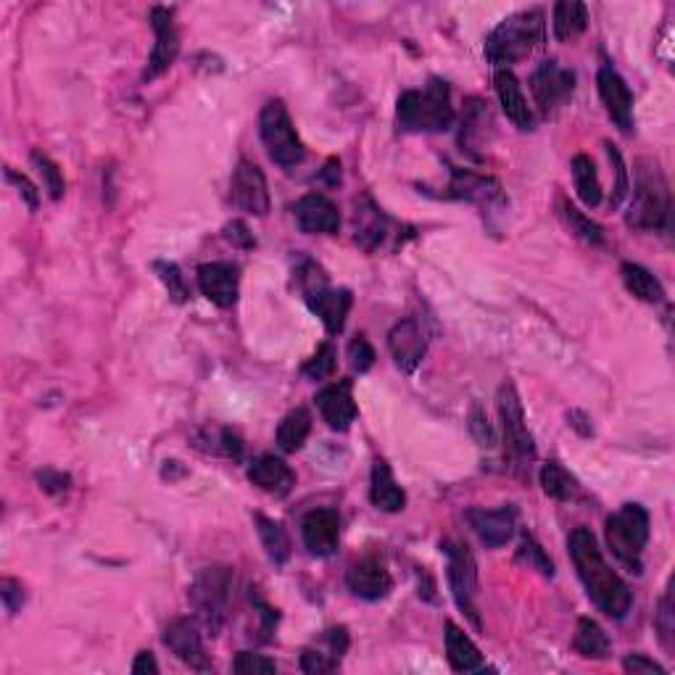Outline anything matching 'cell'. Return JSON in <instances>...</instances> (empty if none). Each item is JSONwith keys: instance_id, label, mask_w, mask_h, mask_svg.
Returning a JSON list of instances; mask_svg holds the SVG:
<instances>
[{"instance_id": "obj_19", "label": "cell", "mask_w": 675, "mask_h": 675, "mask_svg": "<svg viewBox=\"0 0 675 675\" xmlns=\"http://www.w3.org/2000/svg\"><path fill=\"white\" fill-rule=\"evenodd\" d=\"M467 523L478 533V538L491 549H499L512 538L517 525V507L515 504H504L499 509H480L472 507L467 512Z\"/></svg>"}, {"instance_id": "obj_38", "label": "cell", "mask_w": 675, "mask_h": 675, "mask_svg": "<svg viewBox=\"0 0 675 675\" xmlns=\"http://www.w3.org/2000/svg\"><path fill=\"white\" fill-rule=\"evenodd\" d=\"M153 269H156V275L167 288L169 298L175 301V304H185L190 296L188 283H185V277H182L180 267L175 262H153Z\"/></svg>"}, {"instance_id": "obj_18", "label": "cell", "mask_w": 675, "mask_h": 675, "mask_svg": "<svg viewBox=\"0 0 675 675\" xmlns=\"http://www.w3.org/2000/svg\"><path fill=\"white\" fill-rule=\"evenodd\" d=\"M296 222L306 235H335L341 230V211L322 193H309L293 206Z\"/></svg>"}, {"instance_id": "obj_15", "label": "cell", "mask_w": 675, "mask_h": 675, "mask_svg": "<svg viewBox=\"0 0 675 675\" xmlns=\"http://www.w3.org/2000/svg\"><path fill=\"white\" fill-rule=\"evenodd\" d=\"M198 288L219 309H230L238 301L240 269L233 262H211L198 267Z\"/></svg>"}, {"instance_id": "obj_24", "label": "cell", "mask_w": 675, "mask_h": 675, "mask_svg": "<svg viewBox=\"0 0 675 675\" xmlns=\"http://www.w3.org/2000/svg\"><path fill=\"white\" fill-rule=\"evenodd\" d=\"M449 196L465 198V201H472V204L480 206L501 204V201H504V196H501V185L494 177L478 175V172H470V169L459 167H451Z\"/></svg>"}, {"instance_id": "obj_37", "label": "cell", "mask_w": 675, "mask_h": 675, "mask_svg": "<svg viewBox=\"0 0 675 675\" xmlns=\"http://www.w3.org/2000/svg\"><path fill=\"white\" fill-rule=\"evenodd\" d=\"M559 214H562L565 225L570 227V233H573L575 238H581L583 243H588V246H602L604 243L602 225H596L594 219L586 217L583 211L575 209L570 201H559Z\"/></svg>"}, {"instance_id": "obj_32", "label": "cell", "mask_w": 675, "mask_h": 675, "mask_svg": "<svg viewBox=\"0 0 675 675\" xmlns=\"http://www.w3.org/2000/svg\"><path fill=\"white\" fill-rule=\"evenodd\" d=\"M570 169H573L578 198H581L588 209H596V206L602 204V182H599V175H596V164L591 161V156L578 153L573 164H570Z\"/></svg>"}, {"instance_id": "obj_40", "label": "cell", "mask_w": 675, "mask_h": 675, "mask_svg": "<svg viewBox=\"0 0 675 675\" xmlns=\"http://www.w3.org/2000/svg\"><path fill=\"white\" fill-rule=\"evenodd\" d=\"M333 372H335V351L330 343H325V346L304 364V375L312 380H322L330 378Z\"/></svg>"}, {"instance_id": "obj_52", "label": "cell", "mask_w": 675, "mask_h": 675, "mask_svg": "<svg viewBox=\"0 0 675 675\" xmlns=\"http://www.w3.org/2000/svg\"><path fill=\"white\" fill-rule=\"evenodd\" d=\"M657 628H660L662 641L670 646V636H673V588L665 591L660 602V612H657Z\"/></svg>"}, {"instance_id": "obj_12", "label": "cell", "mask_w": 675, "mask_h": 675, "mask_svg": "<svg viewBox=\"0 0 675 675\" xmlns=\"http://www.w3.org/2000/svg\"><path fill=\"white\" fill-rule=\"evenodd\" d=\"M230 201L254 217H267L272 201H269V185L262 169L251 161H240L230 180Z\"/></svg>"}, {"instance_id": "obj_34", "label": "cell", "mask_w": 675, "mask_h": 675, "mask_svg": "<svg viewBox=\"0 0 675 675\" xmlns=\"http://www.w3.org/2000/svg\"><path fill=\"white\" fill-rule=\"evenodd\" d=\"M385 235H388V219L378 206H367V209H356V243L364 251H375L383 246Z\"/></svg>"}, {"instance_id": "obj_6", "label": "cell", "mask_w": 675, "mask_h": 675, "mask_svg": "<svg viewBox=\"0 0 675 675\" xmlns=\"http://www.w3.org/2000/svg\"><path fill=\"white\" fill-rule=\"evenodd\" d=\"M607 544L612 554L623 562L631 573L639 575L644 562V549L649 544V512L641 504H623L615 515L607 517L604 525Z\"/></svg>"}, {"instance_id": "obj_53", "label": "cell", "mask_w": 675, "mask_h": 675, "mask_svg": "<svg viewBox=\"0 0 675 675\" xmlns=\"http://www.w3.org/2000/svg\"><path fill=\"white\" fill-rule=\"evenodd\" d=\"M322 641H327L330 654L338 657V660H341L343 654H346V649H349V633H346V628H330V631L322 633Z\"/></svg>"}, {"instance_id": "obj_42", "label": "cell", "mask_w": 675, "mask_h": 675, "mask_svg": "<svg viewBox=\"0 0 675 675\" xmlns=\"http://www.w3.org/2000/svg\"><path fill=\"white\" fill-rule=\"evenodd\" d=\"M301 670L309 675L333 673V670H338V657L320 652V649H304V654H301Z\"/></svg>"}, {"instance_id": "obj_11", "label": "cell", "mask_w": 675, "mask_h": 675, "mask_svg": "<svg viewBox=\"0 0 675 675\" xmlns=\"http://www.w3.org/2000/svg\"><path fill=\"white\" fill-rule=\"evenodd\" d=\"M151 27L153 35H156V43H153L146 72H143V80L146 82L156 80L164 72H169V66L175 64L177 53H180V32H177L175 14L169 8H151Z\"/></svg>"}, {"instance_id": "obj_9", "label": "cell", "mask_w": 675, "mask_h": 675, "mask_svg": "<svg viewBox=\"0 0 675 675\" xmlns=\"http://www.w3.org/2000/svg\"><path fill=\"white\" fill-rule=\"evenodd\" d=\"M446 557H449V586L454 602L467 617L472 620L475 628H480L478 607H475V596H478V565L472 559L470 549L459 541H449L443 546Z\"/></svg>"}, {"instance_id": "obj_44", "label": "cell", "mask_w": 675, "mask_h": 675, "mask_svg": "<svg viewBox=\"0 0 675 675\" xmlns=\"http://www.w3.org/2000/svg\"><path fill=\"white\" fill-rule=\"evenodd\" d=\"M470 433L475 436L478 446H483V449H494L496 446L494 428H491L486 412H483L480 407H472V412H470Z\"/></svg>"}, {"instance_id": "obj_21", "label": "cell", "mask_w": 675, "mask_h": 675, "mask_svg": "<svg viewBox=\"0 0 675 675\" xmlns=\"http://www.w3.org/2000/svg\"><path fill=\"white\" fill-rule=\"evenodd\" d=\"M317 409H320L322 420L327 422L330 430H343L351 428V422L356 420V401L354 393H351V380H341V383H333L322 388L317 393Z\"/></svg>"}, {"instance_id": "obj_23", "label": "cell", "mask_w": 675, "mask_h": 675, "mask_svg": "<svg viewBox=\"0 0 675 675\" xmlns=\"http://www.w3.org/2000/svg\"><path fill=\"white\" fill-rule=\"evenodd\" d=\"M306 306L312 309L317 317L322 320V325L327 327V333H341L343 325H346V317H349L351 309V293L349 291H335L330 285H320L314 291L304 293Z\"/></svg>"}, {"instance_id": "obj_51", "label": "cell", "mask_w": 675, "mask_h": 675, "mask_svg": "<svg viewBox=\"0 0 675 675\" xmlns=\"http://www.w3.org/2000/svg\"><path fill=\"white\" fill-rule=\"evenodd\" d=\"M37 483H40V488H43L45 494H64L66 488H69V483H72V478L66 475V472H59V470H43L37 472Z\"/></svg>"}, {"instance_id": "obj_10", "label": "cell", "mask_w": 675, "mask_h": 675, "mask_svg": "<svg viewBox=\"0 0 675 675\" xmlns=\"http://www.w3.org/2000/svg\"><path fill=\"white\" fill-rule=\"evenodd\" d=\"M530 93L536 98V106L544 117H552L554 111L562 109L575 93V72L559 61L549 59L536 66L530 74Z\"/></svg>"}, {"instance_id": "obj_39", "label": "cell", "mask_w": 675, "mask_h": 675, "mask_svg": "<svg viewBox=\"0 0 675 675\" xmlns=\"http://www.w3.org/2000/svg\"><path fill=\"white\" fill-rule=\"evenodd\" d=\"M32 164H35L40 177H43L48 196H51L53 201H59V198L64 196V175H61L59 164L53 159H48V156L40 151H32Z\"/></svg>"}, {"instance_id": "obj_41", "label": "cell", "mask_w": 675, "mask_h": 675, "mask_svg": "<svg viewBox=\"0 0 675 675\" xmlns=\"http://www.w3.org/2000/svg\"><path fill=\"white\" fill-rule=\"evenodd\" d=\"M346 356H349V364L354 372H367L375 364V349H372L364 335H356L354 341L349 343Z\"/></svg>"}, {"instance_id": "obj_43", "label": "cell", "mask_w": 675, "mask_h": 675, "mask_svg": "<svg viewBox=\"0 0 675 675\" xmlns=\"http://www.w3.org/2000/svg\"><path fill=\"white\" fill-rule=\"evenodd\" d=\"M517 557L525 559V562H528L530 567H536L538 573L554 575L552 559L546 557L544 549H541V544H536V541H533V538H530V536L523 538V544H520V552H517Z\"/></svg>"}, {"instance_id": "obj_47", "label": "cell", "mask_w": 675, "mask_h": 675, "mask_svg": "<svg viewBox=\"0 0 675 675\" xmlns=\"http://www.w3.org/2000/svg\"><path fill=\"white\" fill-rule=\"evenodd\" d=\"M607 153H610V161L615 164V175H617V185H615V193H612L610 204L617 206L625 196H628V169H625V161H623V156H620V151H617L612 143H607Z\"/></svg>"}, {"instance_id": "obj_5", "label": "cell", "mask_w": 675, "mask_h": 675, "mask_svg": "<svg viewBox=\"0 0 675 675\" xmlns=\"http://www.w3.org/2000/svg\"><path fill=\"white\" fill-rule=\"evenodd\" d=\"M233 567L214 565L204 567L196 575V581L188 588V602L196 612L198 623L209 628L211 636H217L225 625L227 610H230V596H233Z\"/></svg>"}, {"instance_id": "obj_29", "label": "cell", "mask_w": 675, "mask_h": 675, "mask_svg": "<svg viewBox=\"0 0 675 675\" xmlns=\"http://www.w3.org/2000/svg\"><path fill=\"white\" fill-rule=\"evenodd\" d=\"M494 127V119H491V111H488V103L472 98L465 109V119H462V135H459V143L467 151H475L483 143H488L486 132Z\"/></svg>"}, {"instance_id": "obj_4", "label": "cell", "mask_w": 675, "mask_h": 675, "mask_svg": "<svg viewBox=\"0 0 675 675\" xmlns=\"http://www.w3.org/2000/svg\"><path fill=\"white\" fill-rule=\"evenodd\" d=\"M399 127L407 132H443L454 122L451 90L443 80H430L422 90L401 93L396 106Z\"/></svg>"}, {"instance_id": "obj_49", "label": "cell", "mask_w": 675, "mask_h": 675, "mask_svg": "<svg viewBox=\"0 0 675 675\" xmlns=\"http://www.w3.org/2000/svg\"><path fill=\"white\" fill-rule=\"evenodd\" d=\"M225 238L233 243L235 248H243V251H251L256 246V238L251 233V227L243 222V219H233L225 225Z\"/></svg>"}, {"instance_id": "obj_56", "label": "cell", "mask_w": 675, "mask_h": 675, "mask_svg": "<svg viewBox=\"0 0 675 675\" xmlns=\"http://www.w3.org/2000/svg\"><path fill=\"white\" fill-rule=\"evenodd\" d=\"M567 422H570V425H573V428L578 430L581 436H591V425H583V422H588L586 414L570 412V414H567Z\"/></svg>"}, {"instance_id": "obj_7", "label": "cell", "mask_w": 675, "mask_h": 675, "mask_svg": "<svg viewBox=\"0 0 675 675\" xmlns=\"http://www.w3.org/2000/svg\"><path fill=\"white\" fill-rule=\"evenodd\" d=\"M259 135L267 148L269 159L275 161L277 167L296 169L298 164H304L306 148L298 138L293 119L285 109L283 101H269L259 114Z\"/></svg>"}, {"instance_id": "obj_13", "label": "cell", "mask_w": 675, "mask_h": 675, "mask_svg": "<svg viewBox=\"0 0 675 675\" xmlns=\"http://www.w3.org/2000/svg\"><path fill=\"white\" fill-rule=\"evenodd\" d=\"M388 349H391L393 362L401 372H414L420 367L422 356L428 351V335H425V327L420 325V320L407 317L401 320L399 325L393 327L388 333Z\"/></svg>"}, {"instance_id": "obj_17", "label": "cell", "mask_w": 675, "mask_h": 675, "mask_svg": "<svg viewBox=\"0 0 675 675\" xmlns=\"http://www.w3.org/2000/svg\"><path fill=\"white\" fill-rule=\"evenodd\" d=\"M346 586H349L351 594L364 599V602H380L391 594L393 578L378 557H364L349 567Z\"/></svg>"}, {"instance_id": "obj_45", "label": "cell", "mask_w": 675, "mask_h": 675, "mask_svg": "<svg viewBox=\"0 0 675 675\" xmlns=\"http://www.w3.org/2000/svg\"><path fill=\"white\" fill-rule=\"evenodd\" d=\"M235 673H275L277 665L275 660H267L262 654L240 652L233 662Z\"/></svg>"}, {"instance_id": "obj_50", "label": "cell", "mask_w": 675, "mask_h": 675, "mask_svg": "<svg viewBox=\"0 0 675 675\" xmlns=\"http://www.w3.org/2000/svg\"><path fill=\"white\" fill-rule=\"evenodd\" d=\"M6 180L14 185L16 190H19V196H22V201L27 206H30V211H37V206H40V193H37V188L32 185L30 180L24 175H19V172H14V169L8 167L6 169Z\"/></svg>"}, {"instance_id": "obj_33", "label": "cell", "mask_w": 675, "mask_h": 675, "mask_svg": "<svg viewBox=\"0 0 675 675\" xmlns=\"http://www.w3.org/2000/svg\"><path fill=\"white\" fill-rule=\"evenodd\" d=\"M575 652L588 657V660H604L607 654H610V639H607V633L596 620L591 617H581L578 620V628H575V639H573Z\"/></svg>"}, {"instance_id": "obj_35", "label": "cell", "mask_w": 675, "mask_h": 675, "mask_svg": "<svg viewBox=\"0 0 675 675\" xmlns=\"http://www.w3.org/2000/svg\"><path fill=\"white\" fill-rule=\"evenodd\" d=\"M256 528H259V538H262V546H264V552H267V557L272 559L275 565H285V562L291 559V552H293L288 530L264 515H256Z\"/></svg>"}, {"instance_id": "obj_14", "label": "cell", "mask_w": 675, "mask_h": 675, "mask_svg": "<svg viewBox=\"0 0 675 675\" xmlns=\"http://www.w3.org/2000/svg\"><path fill=\"white\" fill-rule=\"evenodd\" d=\"M301 538L312 557H330L341 544V515L335 509H312L301 520Z\"/></svg>"}, {"instance_id": "obj_36", "label": "cell", "mask_w": 675, "mask_h": 675, "mask_svg": "<svg viewBox=\"0 0 675 675\" xmlns=\"http://www.w3.org/2000/svg\"><path fill=\"white\" fill-rule=\"evenodd\" d=\"M541 488H544L546 496H552L557 501H570L578 496L581 486H578V480L565 470V467L559 465V462H546L541 467Z\"/></svg>"}, {"instance_id": "obj_54", "label": "cell", "mask_w": 675, "mask_h": 675, "mask_svg": "<svg viewBox=\"0 0 675 675\" xmlns=\"http://www.w3.org/2000/svg\"><path fill=\"white\" fill-rule=\"evenodd\" d=\"M219 451L233 459H238L243 454V441H240V436L233 428L219 430Z\"/></svg>"}, {"instance_id": "obj_55", "label": "cell", "mask_w": 675, "mask_h": 675, "mask_svg": "<svg viewBox=\"0 0 675 675\" xmlns=\"http://www.w3.org/2000/svg\"><path fill=\"white\" fill-rule=\"evenodd\" d=\"M132 673L135 675H156L159 673V662L153 657V652H140L132 662Z\"/></svg>"}, {"instance_id": "obj_28", "label": "cell", "mask_w": 675, "mask_h": 675, "mask_svg": "<svg viewBox=\"0 0 675 675\" xmlns=\"http://www.w3.org/2000/svg\"><path fill=\"white\" fill-rule=\"evenodd\" d=\"M552 27L554 37H557L559 43L575 40L588 27V6L581 3V0H559L557 6H554Z\"/></svg>"}, {"instance_id": "obj_16", "label": "cell", "mask_w": 675, "mask_h": 675, "mask_svg": "<svg viewBox=\"0 0 675 675\" xmlns=\"http://www.w3.org/2000/svg\"><path fill=\"white\" fill-rule=\"evenodd\" d=\"M164 644L169 652L177 654L188 668L193 670H209V654L204 649V639L198 633V625L188 617H175L172 623L164 628Z\"/></svg>"}, {"instance_id": "obj_48", "label": "cell", "mask_w": 675, "mask_h": 675, "mask_svg": "<svg viewBox=\"0 0 675 675\" xmlns=\"http://www.w3.org/2000/svg\"><path fill=\"white\" fill-rule=\"evenodd\" d=\"M623 670L633 675H665L668 673V670L662 668L660 662H654L652 657H646V654H628V657L623 660Z\"/></svg>"}, {"instance_id": "obj_3", "label": "cell", "mask_w": 675, "mask_h": 675, "mask_svg": "<svg viewBox=\"0 0 675 675\" xmlns=\"http://www.w3.org/2000/svg\"><path fill=\"white\" fill-rule=\"evenodd\" d=\"M625 222L636 230H665L670 222V185L662 169L649 159L636 164V185Z\"/></svg>"}, {"instance_id": "obj_31", "label": "cell", "mask_w": 675, "mask_h": 675, "mask_svg": "<svg viewBox=\"0 0 675 675\" xmlns=\"http://www.w3.org/2000/svg\"><path fill=\"white\" fill-rule=\"evenodd\" d=\"M312 433V414L306 412L304 407H296L285 414L283 422L277 425V446L285 451V454H293L306 443Z\"/></svg>"}, {"instance_id": "obj_8", "label": "cell", "mask_w": 675, "mask_h": 675, "mask_svg": "<svg viewBox=\"0 0 675 675\" xmlns=\"http://www.w3.org/2000/svg\"><path fill=\"white\" fill-rule=\"evenodd\" d=\"M499 417L509 459L515 462L517 470H530V462L536 459V443H533L528 422H525L523 401L512 383H504L499 388Z\"/></svg>"}, {"instance_id": "obj_20", "label": "cell", "mask_w": 675, "mask_h": 675, "mask_svg": "<svg viewBox=\"0 0 675 675\" xmlns=\"http://www.w3.org/2000/svg\"><path fill=\"white\" fill-rule=\"evenodd\" d=\"M596 85H599V95H602L604 109H607L612 122H615L623 132L631 130L633 127V93H631V88L625 85L623 77H620L612 66H602L599 74H596Z\"/></svg>"}, {"instance_id": "obj_1", "label": "cell", "mask_w": 675, "mask_h": 675, "mask_svg": "<svg viewBox=\"0 0 675 675\" xmlns=\"http://www.w3.org/2000/svg\"><path fill=\"white\" fill-rule=\"evenodd\" d=\"M567 549H570L575 573L581 578L588 599L607 617L623 620L631 612V588L607 565L594 533L588 528H575L570 538H567Z\"/></svg>"}, {"instance_id": "obj_30", "label": "cell", "mask_w": 675, "mask_h": 675, "mask_svg": "<svg viewBox=\"0 0 675 675\" xmlns=\"http://www.w3.org/2000/svg\"><path fill=\"white\" fill-rule=\"evenodd\" d=\"M620 275H623V283L625 288H628V293H633V296L639 298V301H644V304H662V301H665V288H662V283L649 272V269L641 267V264L625 262L623 267H620Z\"/></svg>"}, {"instance_id": "obj_46", "label": "cell", "mask_w": 675, "mask_h": 675, "mask_svg": "<svg viewBox=\"0 0 675 675\" xmlns=\"http://www.w3.org/2000/svg\"><path fill=\"white\" fill-rule=\"evenodd\" d=\"M0 599H3L8 615H16L24 607V586L14 578H3L0 581Z\"/></svg>"}, {"instance_id": "obj_2", "label": "cell", "mask_w": 675, "mask_h": 675, "mask_svg": "<svg viewBox=\"0 0 675 675\" xmlns=\"http://www.w3.org/2000/svg\"><path fill=\"white\" fill-rule=\"evenodd\" d=\"M544 37L546 22L538 8L517 11V14L507 16L486 37V59L499 69H507L509 64L528 59L530 53L544 43Z\"/></svg>"}, {"instance_id": "obj_22", "label": "cell", "mask_w": 675, "mask_h": 675, "mask_svg": "<svg viewBox=\"0 0 675 675\" xmlns=\"http://www.w3.org/2000/svg\"><path fill=\"white\" fill-rule=\"evenodd\" d=\"M248 480H251L259 491H264V494L275 496V499H283V496L291 494L293 486H296V472L285 465L283 459L272 457V454H264V457L251 462V467H248Z\"/></svg>"}, {"instance_id": "obj_26", "label": "cell", "mask_w": 675, "mask_h": 675, "mask_svg": "<svg viewBox=\"0 0 675 675\" xmlns=\"http://www.w3.org/2000/svg\"><path fill=\"white\" fill-rule=\"evenodd\" d=\"M370 501L380 512H401V509L407 507V494H404V488L396 483L393 478L391 467L388 462L378 459L375 465H372V478H370Z\"/></svg>"}, {"instance_id": "obj_25", "label": "cell", "mask_w": 675, "mask_h": 675, "mask_svg": "<svg viewBox=\"0 0 675 675\" xmlns=\"http://www.w3.org/2000/svg\"><path fill=\"white\" fill-rule=\"evenodd\" d=\"M496 95H499V103L507 119L515 124L517 130H533L536 127V119H533V111L528 106V98H525L520 82L509 69H499L494 77Z\"/></svg>"}, {"instance_id": "obj_27", "label": "cell", "mask_w": 675, "mask_h": 675, "mask_svg": "<svg viewBox=\"0 0 675 675\" xmlns=\"http://www.w3.org/2000/svg\"><path fill=\"white\" fill-rule=\"evenodd\" d=\"M446 657H449L451 668L459 670V673H478V670L486 668L478 646L472 644L470 636L451 620L446 623Z\"/></svg>"}]
</instances>
